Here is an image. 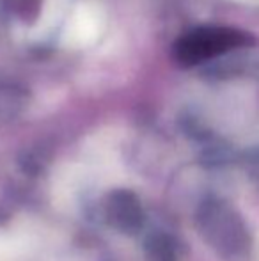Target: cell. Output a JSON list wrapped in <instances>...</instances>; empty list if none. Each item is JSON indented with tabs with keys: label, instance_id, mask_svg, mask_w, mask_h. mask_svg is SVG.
Here are the masks:
<instances>
[{
	"label": "cell",
	"instance_id": "cell-1",
	"mask_svg": "<svg viewBox=\"0 0 259 261\" xmlns=\"http://www.w3.org/2000/svg\"><path fill=\"white\" fill-rule=\"evenodd\" d=\"M197 226L204 240L225 261H243L247 258V229L242 219L224 201H204L197 210Z\"/></svg>",
	"mask_w": 259,
	"mask_h": 261
},
{
	"label": "cell",
	"instance_id": "cell-2",
	"mask_svg": "<svg viewBox=\"0 0 259 261\" xmlns=\"http://www.w3.org/2000/svg\"><path fill=\"white\" fill-rule=\"evenodd\" d=\"M252 43L240 29L204 25L183 34L174 45V57L183 66H199L227 54L243 50Z\"/></svg>",
	"mask_w": 259,
	"mask_h": 261
},
{
	"label": "cell",
	"instance_id": "cell-3",
	"mask_svg": "<svg viewBox=\"0 0 259 261\" xmlns=\"http://www.w3.org/2000/svg\"><path fill=\"white\" fill-rule=\"evenodd\" d=\"M108 226L123 234H137L146 224V213L138 197L130 190H114L105 201Z\"/></svg>",
	"mask_w": 259,
	"mask_h": 261
},
{
	"label": "cell",
	"instance_id": "cell-4",
	"mask_svg": "<svg viewBox=\"0 0 259 261\" xmlns=\"http://www.w3.org/2000/svg\"><path fill=\"white\" fill-rule=\"evenodd\" d=\"M146 261H178V245L165 233H153L144 242Z\"/></svg>",
	"mask_w": 259,
	"mask_h": 261
}]
</instances>
